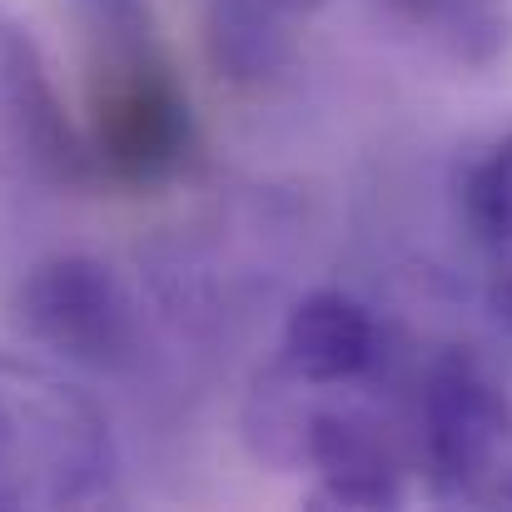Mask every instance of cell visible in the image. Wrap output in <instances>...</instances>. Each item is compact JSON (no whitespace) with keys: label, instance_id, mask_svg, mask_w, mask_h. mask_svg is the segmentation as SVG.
<instances>
[{"label":"cell","instance_id":"cell-8","mask_svg":"<svg viewBox=\"0 0 512 512\" xmlns=\"http://www.w3.org/2000/svg\"><path fill=\"white\" fill-rule=\"evenodd\" d=\"M453 209L483 304L512 334V125L463 165Z\"/></svg>","mask_w":512,"mask_h":512},{"label":"cell","instance_id":"cell-6","mask_svg":"<svg viewBox=\"0 0 512 512\" xmlns=\"http://www.w3.org/2000/svg\"><path fill=\"white\" fill-rule=\"evenodd\" d=\"M408 363V343L398 329L348 289H309L284 314L274 363L264 368L294 388H373L393 383Z\"/></svg>","mask_w":512,"mask_h":512},{"label":"cell","instance_id":"cell-5","mask_svg":"<svg viewBox=\"0 0 512 512\" xmlns=\"http://www.w3.org/2000/svg\"><path fill=\"white\" fill-rule=\"evenodd\" d=\"M10 309L20 334L35 348L95 378L135 383L155 363L145 299L100 254L60 249L35 259L15 279Z\"/></svg>","mask_w":512,"mask_h":512},{"label":"cell","instance_id":"cell-3","mask_svg":"<svg viewBox=\"0 0 512 512\" xmlns=\"http://www.w3.org/2000/svg\"><path fill=\"white\" fill-rule=\"evenodd\" d=\"M120 448L105 408L55 363L0 343V512L115 498Z\"/></svg>","mask_w":512,"mask_h":512},{"label":"cell","instance_id":"cell-4","mask_svg":"<svg viewBox=\"0 0 512 512\" xmlns=\"http://www.w3.org/2000/svg\"><path fill=\"white\" fill-rule=\"evenodd\" d=\"M398 408L413 473L438 503H498L512 468V388L468 343H438L403 368Z\"/></svg>","mask_w":512,"mask_h":512},{"label":"cell","instance_id":"cell-11","mask_svg":"<svg viewBox=\"0 0 512 512\" xmlns=\"http://www.w3.org/2000/svg\"><path fill=\"white\" fill-rule=\"evenodd\" d=\"M284 15H314V10H324L329 0H274Z\"/></svg>","mask_w":512,"mask_h":512},{"label":"cell","instance_id":"cell-9","mask_svg":"<svg viewBox=\"0 0 512 512\" xmlns=\"http://www.w3.org/2000/svg\"><path fill=\"white\" fill-rule=\"evenodd\" d=\"M383 15L458 70H493L508 55V0H383Z\"/></svg>","mask_w":512,"mask_h":512},{"label":"cell","instance_id":"cell-2","mask_svg":"<svg viewBox=\"0 0 512 512\" xmlns=\"http://www.w3.org/2000/svg\"><path fill=\"white\" fill-rule=\"evenodd\" d=\"M90 85H85V150L95 184L160 189L189 170L199 125L170 50L155 40L135 0H95Z\"/></svg>","mask_w":512,"mask_h":512},{"label":"cell","instance_id":"cell-10","mask_svg":"<svg viewBox=\"0 0 512 512\" xmlns=\"http://www.w3.org/2000/svg\"><path fill=\"white\" fill-rule=\"evenodd\" d=\"M274 0H204V40L214 65L239 85H269L289 70L294 40Z\"/></svg>","mask_w":512,"mask_h":512},{"label":"cell","instance_id":"cell-1","mask_svg":"<svg viewBox=\"0 0 512 512\" xmlns=\"http://www.w3.org/2000/svg\"><path fill=\"white\" fill-rule=\"evenodd\" d=\"M398 388L403 373L373 388H294L259 373L244 438L264 463L304 473L319 508H403L418 473Z\"/></svg>","mask_w":512,"mask_h":512},{"label":"cell","instance_id":"cell-12","mask_svg":"<svg viewBox=\"0 0 512 512\" xmlns=\"http://www.w3.org/2000/svg\"><path fill=\"white\" fill-rule=\"evenodd\" d=\"M498 503H508L512 508V468H508V478H503V488H498Z\"/></svg>","mask_w":512,"mask_h":512},{"label":"cell","instance_id":"cell-7","mask_svg":"<svg viewBox=\"0 0 512 512\" xmlns=\"http://www.w3.org/2000/svg\"><path fill=\"white\" fill-rule=\"evenodd\" d=\"M0 150L45 184H95L80 120L65 115L35 40L10 20H0Z\"/></svg>","mask_w":512,"mask_h":512}]
</instances>
